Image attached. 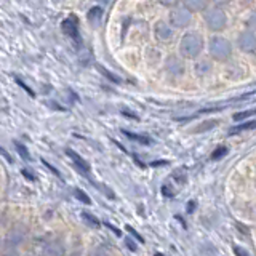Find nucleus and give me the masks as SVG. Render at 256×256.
<instances>
[{"label": "nucleus", "mask_w": 256, "mask_h": 256, "mask_svg": "<svg viewBox=\"0 0 256 256\" xmlns=\"http://www.w3.org/2000/svg\"><path fill=\"white\" fill-rule=\"evenodd\" d=\"M154 256H164V254H162V253H156Z\"/></svg>", "instance_id": "a19ab883"}, {"label": "nucleus", "mask_w": 256, "mask_h": 256, "mask_svg": "<svg viewBox=\"0 0 256 256\" xmlns=\"http://www.w3.org/2000/svg\"><path fill=\"white\" fill-rule=\"evenodd\" d=\"M24 238H26V230H24L22 228H13L10 230V234L6 236L4 245L6 248H16L24 242Z\"/></svg>", "instance_id": "1a4fd4ad"}, {"label": "nucleus", "mask_w": 256, "mask_h": 256, "mask_svg": "<svg viewBox=\"0 0 256 256\" xmlns=\"http://www.w3.org/2000/svg\"><path fill=\"white\" fill-rule=\"evenodd\" d=\"M166 72L168 74H172V76H176V77H180L184 74V62L180 60V58H176V56H170V58L166 60Z\"/></svg>", "instance_id": "9d476101"}, {"label": "nucleus", "mask_w": 256, "mask_h": 256, "mask_svg": "<svg viewBox=\"0 0 256 256\" xmlns=\"http://www.w3.org/2000/svg\"><path fill=\"white\" fill-rule=\"evenodd\" d=\"M40 162H42V165L46 168V170H50L54 176H56V178H60V180H62V174H61V172L58 170V168H56V166H53L50 162H48V160H45V158H40Z\"/></svg>", "instance_id": "b1692460"}, {"label": "nucleus", "mask_w": 256, "mask_h": 256, "mask_svg": "<svg viewBox=\"0 0 256 256\" xmlns=\"http://www.w3.org/2000/svg\"><path fill=\"white\" fill-rule=\"evenodd\" d=\"M80 218H82V221L86 224L88 228H92V229H100L101 228V221L90 212H82V213H80Z\"/></svg>", "instance_id": "2eb2a0df"}, {"label": "nucleus", "mask_w": 256, "mask_h": 256, "mask_svg": "<svg viewBox=\"0 0 256 256\" xmlns=\"http://www.w3.org/2000/svg\"><path fill=\"white\" fill-rule=\"evenodd\" d=\"M256 114V109H252V110H244V112H238V114H234V118L236 122H240V120H245V118H248V117H252V116H254Z\"/></svg>", "instance_id": "393cba45"}, {"label": "nucleus", "mask_w": 256, "mask_h": 256, "mask_svg": "<svg viewBox=\"0 0 256 256\" xmlns=\"http://www.w3.org/2000/svg\"><path fill=\"white\" fill-rule=\"evenodd\" d=\"M4 256H14V254H4Z\"/></svg>", "instance_id": "79ce46f5"}, {"label": "nucleus", "mask_w": 256, "mask_h": 256, "mask_svg": "<svg viewBox=\"0 0 256 256\" xmlns=\"http://www.w3.org/2000/svg\"><path fill=\"white\" fill-rule=\"evenodd\" d=\"M206 6H208V4L206 2H200V0H188V2H184V8H186V10H189L190 13L205 10Z\"/></svg>", "instance_id": "a211bd4d"}, {"label": "nucleus", "mask_w": 256, "mask_h": 256, "mask_svg": "<svg viewBox=\"0 0 256 256\" xmlns=\"http://www.w3.org/2000/svg\"><path fill=\"white\" fill-rule=\"evenodd\" d=\"M14 82L18 84V85H20V86L22 88V90H24V92H26V93H28V94L30 96V98H36V92L32 90V88H30V86H29V85H28L26 82H24L22 78H20V77H14Z\"/></svg>", "instance_id": "4be33fe9"}, {"label": "nucleus", "mask_w": 256, "mask_h": 256, "mask_svg": "<svg viewBox=\"0 0 256 256\" xmlns=\"http://www.w3.org/2000/svg\"><path fill=\"white\" fill-rule=\"evenodd\" d=\"M234 253H236V256H252L246 250H244L242 246H234Z\"/></svg>", "instance_id": "72a5a7b5"}, {"label": "nucleus", "mask_w": 256, "mask_h": 256, "mask_svg": "<svg viewBox=\"0 0 256 256\" xmlns=\"http://www.w3.org/2000/svg\"><path fill=\"white\" fill-rule=\"evenodd\" d=\"M42 250H44V256H66L68 254L66 245H64V242L58 237L46 238L42 244Z\"/></svg>", "instance_id": "39448f33"}, {"label": "nucleus", "mask_w": 256, "mask_h": 256, "mask_svg": "<svg viewBox=\"0 0 256 256\" xmlns=\"http://www.w3.org/2000/svg\"><path fill=\"white\" fill-rule=\"evenodd\" d=\"M98 70L101 72V74L104 76V77H106V78H109L110 80V82H114V84H120V82H122V78H120V77H117L116 74H112V72L110 70H108V69H104L102 66H98Z\"/></svg>", "instance_id": "412c9836"}, {"label": "nucleus", "mask_w": 256, "mask_h": 256, "mask_svg": "<svg viewBox=\"0 0 256 256\" xmlns=\"http://www.w3.org/2000/svg\"><path fill=\"white\" fill-rule=\"evenodd\" d=\"M93 256H110V254L104 246H100V248H96V252H94Z\"/></svg>", "instance_id": "c9c22d12"}, {"label": "nucleus", "mask_w": 256, "mask_h": 256, "mask_svg": "<svg viewBox=\"0 0 256 256\" xmlns=\"http://www.w3.org/2000/svg\"><path fill=\"white\" fill-rule=\"evenodd\" d=\"M204 37L197 34V32H188L184 34L180 42V53L184 58H197V56L204 52Z\"/></svg>", "instance_id": "f257e3e1"}, {"label": "nucleus", "mask_w": 256, "mask_h": 256, "mask_svg": "<svg viewBox=\"0 0 256 256\" xmlns=\"http://www.w3.org/2000/svg\"><path fill=\"white\" fill-rule=\"evenodd\" d=\"M237 45L244 53L256 54V34L252 30L240 32L238 37H237Z\"/></svg>", "instance_id": "0eeeda50"}, {"label": "nucleus", "mask_w": 256, "mask_h": 256, "mask_svg": "<svg viewBox=\"0 0 256 256\" xmlns=\"http://www.w3.org/2000/svg\"><path fill=\"white\" fill-rule=\"evenodd\" d=\"M61 32L64 36H68L76 45H82V36H80V29H78V20L77 16L70 14L68 18H64L61 21Z\"/></svg>", "instance_id": "20e7f679"}, {"label": "nucleus", "mask_w": 256, "mask_h": 256, "mask_svg": "<svg viewBox=\"0 0 256 256\" xmlns=\"http://www.w3.org/2000/svg\"><path fill=\"white\" fill-rule=\"evenodd\" d=\"M13 146H14L16 152H18V156L24 160V162H30L32 157H30V152H29L26 144H22L21 141H13Z\"/></svg>", "instance_id": "dca6fc26"}, {"label": "nucleus", "mask_w": 256, "mask_h": 256, "mask_svg": "<svg viewBox=\"0 0 256 256\" xmlns=\"http://www.w3.org/2000/svg\"><path fill=\"white\" fill-rule=\"evenodd\" d=\"M30 256H36V254H30Z\"/></svg>", "instance_id": "37998d69"}, {"label": "nucleus", "mask_w": 256, "mask_h": 256, "mask_svg": "<svg viewBox=\"0 0 256 256\" xmlns=\"http://www.w3.org/2000/svg\"><path fill=\"white\" fill-rule=\"evenodd\" d=\"M94 186L98 188V189H101L102 194H106L109 198H116V194H114V192H112V189H110V188L104 186V184H98V182H94Z\"/></svg>", "instance_id": "bb28decb"}, {"label": "nucleus", "mask_w": 256, "mask_h": 256, "mask_svg": "<svg viewBox=\"0 0 256 256\" xmlns=\"http://www.w3.org/2000/svg\"><path fill=\"white\" fill-rule=\"evenodd\" d=\"M162 194L166 196V197H173V196H174V192L172 190V188L168 186V184H164V186H162Z\"/></svg>", "instance_id": "2f4dec72"}, {"label": "nucleus", "mask_w": 256, "mask_h": 256, "mask_svg": "<svg viewBox=\"0 0 256 256\" xmlns=\"http://www.w3.org/2000/svg\"><path fill=\"white\" fill-rule=\"evenodd\" d=\"M122 116H125V117H128V118H133V120H140V117L136 116L134 112L128 110V109H122Z\"/></svg>", "instance_id": "f704fd0d"}, {"label": "nucleus", "mask_w": 256, "mask_h": 256, "mask_svg": "<svg viewBox=\"0 0 256 256\" xmlns=\"http://www.w3.org/2000/svg\"><path fill=\"white\" fill-rule=\"evenodd\" d=\"M125 229H126L128 232H130V234H132V236H133V237H134L136 240H138V242L144 244V238H142V237H141V236L138 234V232H136V230H134V229H133L132 226H125Z\"/></svg>", "instance_id": "c756f323"}, {"label": "nucleus", "mask_w": 256, "mask_h": 256, "mask_svg": "<svg viewBox=\"0 0 256 256\" xmlns=\"http://www.w3.org/2000/svg\"><path fill=\"white\" fill-rule=\"evenodd\" d=\"M248 28L252 29V32L256 30V13H253L250 18H248Z\"/></svg>", "instance_id": "473e14b6"}, {"label": "nucleus", "mask_w": 256, "mask_h": 256, "mask_svg": "<svg viewBox=\"0 0 256 256\" xmlns=\"http://www.w3.org/2000/svg\"><path fill=\"white\" fill-rule=\"evenodd\" d=\"M192 21V13L186 8H174L170 12V26L181 29V28H188L189 22Z\"/></svg>", "instance_id": "423d86ee"}, {"label": "nucleus", "mask_w": 256, "mask_h": 256, "mask_svg": "<svg viewBox=\"0 0 256 256\" xmlns=\"http://www.w3.org/2000/svg\"><path fill=\"white\" fill-rule=\"evenodd\" d=\"M0 156L5 157V160H6L8 164H13V158H12V156L8 154V150H6V149H4L2 146H0Z\"/></svg>", "instance_id": "7c9ffc66"}, {"label": "nucleus", "mask_w": 256, "mask_h": 256, "mask_svg": "<svg viewBox=\"0 0 256 256\" xmlns=\"http://www.w3.org/2000/svg\"><path fill=\"white\" fill-rule=\"evenodd\" d=\"M72 194H74V197L78 200L80 204H84V205H92V197L88 196L84 189H80V188H74V190H72Z\"/></svg>", "instance_id": "6ab92c4d"}, {"label": "nucleus", "mask_w": 256, "mask_h": 256, "mask_svg": "<svg viewBox=\"0 0 256 256\" xmlns=\"http://www.w3.org/2000/svg\"><path fill=\"white\" fill-rule=\"evenodd\" d=\"M66 256H82V253H80V252H72V253H69Z\"/></svg>", "instance_id": "ea45409f"}, {"label": "nucleus", "mask_w": 256, "mask_h": 256, "mask_svg": "<svg viewBox=\"0 0 256 256\" xmlns=\"http://www.w3.org/2000/svg\"><path fill=\"white\" fill-rule=\"evenodd\" d=\"M164 165H168V160H162V162H152L150 166H164Z\"/></svg>", "instance_id": "58836bf2"}, {"label": "nucleus", "mask_w": 256, "mask_h": 256, "mask_svg": "<svg viewBox=\"0 0 256 256\" xmlns=\"http://www.w3.org/2000/svg\"><path fill=\"white\" fill-rule=\"evenodd\" d=\"M250 130H256V120H248V122L238 124L236 126L229 128V134H237V133H244Z\"/></svg>", "instance_id": "4468645a"}, {"label": "nucleus", "mask_w": 256, "mask_h": 256, "mask_svg": "<svg viewBox=\"0 0 256 256\" xmlns=\"http://www.w3.org/2000/svg\"><path fill=\"white\" fill-rule=\"evenodd\" d=\"M64 152H66V156L72 160V165H74L82 174H85L86 178H90V173H92V166H90V164H88L86 160H85L82 156H80V154H77V152H76L74 149L68 148Z\"/></svg>", "instance_id": "6e6552de"}, {"label": "nucleus", "mask_w": 256, "mask_h": 256, "mask_svg": "<svg viewBox=\"0 0 256 256\" xmlns=\"http://www.w3.org/2000/svg\"><path fill=\"white\" fill-rule=\"evenodd\" d=\"M196 210V200H190L189 205H188V213H192Z\"/></svg>", "instance_id": "4c0bfd02"}, {"label": "nucleus", "mask_w": 256, "mask_h": 256, "mask_svg": "<svg viewBox=\"0 0 256 256\" xmlns=\"http://www.w3.org/2000/svg\"><path fill=\"white\" fill-rule=\"evenodd\" d=\"M173 178H174V181L184 184L188 181V173H186V170H182V168H178V170L173 172Z\"/></svg>", "instance_id": "5701e85b"}, {"label": "nucleus", "mask_w": 256, "mask_h": 256, "mask_svg": "<svg viewBox=\"0 0 256 256\" xmlns=\"http://www.w3.org/2000/svg\"><path fill=\"white\" fill-rule=\"evenodd\" d=\"M156 37L158 40H162V42H168V40H172L173 37V28L164 21H158L156 24Z\"/></svg>", "instance_id": "9b49d317"}, {"label": "nucleus", "mask_w": 256, "mask_h": 256, "mask_svg": "<svg viewBox=\"0 0 256 256\" xmlns=\"http://www.w3.org/2000/svg\"><path fill=\"white\" fill-rule=\"evenodd\" d=\"M102 14H104V12H102L101 6H92L86 13V20L92 26H98V24L101 22Z\"/></svg>", "instance_id": "ddd939ff"}, {"label": "nucleus", "mask_w": 256, "mask_h": 256, "mask_svg": "<svg viewBox=\"0 0 256 256\" xmlns=\"http://www.w3.org/2000/svg\"><path fill=\"white\" fill-rule=\"evenodd\" d=\"M220 125V120L218 118H212V120H205V122H202L200 124L196 130H194V133H205V132H210V130H213V128H216Z\"/></svg>", "instance_id": "f3484780"}, {"label": "nucleus", "mask_w": 256, "mask_h": 256, "mask_svg": "<svg viewBox=\"0 0 256 256\" xmlns=\"http://www.w3.org/2000/svg\"><path fill=\"white\" fill-rule=\"evenodd\" d=\"M104 226H106V228H109V229H110L112 232H114V234H116L117 237H120V236H122V232H120V230H118V229H117L116 226H112L110 222H104Z\"/></svg>", "instance_id": "e433bc0d"}, {"label": "nucleus", "mask_w": 256, "mask_h": 256, "mask_svg": "<svg viewBox=\"0 0 256 256\" xmlns=\"http://www.w3.org/2000/svg\"><path fill=\"white\" fill-rule=\"evenodd\" d=\"M45 104H46V106L48 108H50V109H54V110H60V112H64V110H66V108H62V106H60V104L58 102H53L52 100H48V101H45Z\"/></svg>", "instance_id": "cd10ccee"}, {"label": "nucleus", "mask_w": 256, "mask_h": 256, "mask_svg": "<svg viewBox=\"0 0 256 256\" xmlns=\"http://www.w3.org/2000/svg\"><path fill=\"white\" fill-rule=\"evenodd\" d=\"M204 20H205L206 28L210 30H213V32H221L228 26L226 13H224L221 8H216V6L210 8V10H206L204 13Z\"/></svg>", "instance_id": "7ed1b4c3"}, {"label": "nucleus", "mask_w": 256, "mask_h": 256, "mask_svg": "<svg viewBox=\"0 0 256 256\" xmlns=\"http://www.w3.org/2000/svg\"><path fill=\"white\" fill-rule=\"evenodd\" d=\"M229 154V149L226 146H220V148H216L213 150V154H212V160H221L222 157H226Z\"/></svg>", "instance_id": "aec40b11"}, {"label": "nucleus", "mask_w": 256, "mask_h": 256, "mask_svg": "<svg viewBox=\"0 0 256 256\" xmlns=\"http://www.w3.org/2000/svg\"><path fill=\"white\" fill-rule=\"evenodd\" d=\"M21 174H22L28 181H30V182H36V181H37L36 173L32 172V170H29V168H22V170H21Z\"/></svg>", "instance_id": "a878e982"}, {"label": "nucleus", "mask_w": 256, "mask_h": 256, "mask_svg": "<svg viewBox=\"0 0 256 256\" xmlns=\"http://www.w3.org/2000/svg\"><path fill=\"white\" fill-rule=\"evenodd\" d=\"M122 133L126 136L128 140H132L138 144H142V146H150V144H154L149 136H144V134H140V133H133V132H128V130H122Z\"/></svg>", "instance_id": "f8f14e48"}, {"label": "nucleus", "mask_w": 256, "mask_h": 256, "mask_svg": "<svg viewBox=\"0 0 256 256\" xmlns=\"http://www.w3.org/2000/svg\"><path fill=\"white\" fill-rule=\"evenodd\" d=\"M208 53L216 61H228L232 56V44L221 36H214L208 42Z\"/></svg>", "instance_id": "f03ea898"}, {"label": "nucleus", "mask_w": 256, "mask_h": 256, "mask_svg": "<svg viewBox=\"0 0 256 256\" xmlns=\"http://www.w3.org/2000/svg\"><path fill=\"white\" fill-rule=\"evenodd\" d=\"M125 245H126V248L128 250H132V252H136L138 250V245H136V242L132 238V237H126L125 238Z\"/></svg>", "instance_id": "c85d7f7f"}]
</instances>
